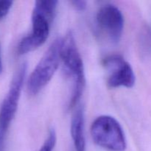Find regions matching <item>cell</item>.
<instances>
[{
	"label": "cell",
	"mask_w": 151,
	"mask_h": 151,
	"mask_svg": "<svg viewBox=\"0 0 151 151\" xmlns=\"http://www.w3.org/2000/svg\"><path fill=\"white\" fill-rule=\"evenodd\" d=\"M61 62L66 77L72 81V91L69 103V109L77 106L81 100L86 86L83 62L78 50L75 37L69 31L63 38Z\"/></svg>",
	"instance_id": "cell-1"
},
{
	"label": "cell",
	"mask_w": 151,
	"mask_h": 151,
	"mask_svg": "<svg viewBox=\"0 0 151 151\" xmlns=\"http://www.w3.org/2000/svg\"><path fill=\"white\" fill-rule=\"evenodd\" d=\"M62 42L63 38H57L52 43L29 75L27 86L30 95H36L54 76L61 61Z\"/></svg>",
	"instance_id": "cell-2"
},
{
	"label": "cell",
	"mask_w": 151,
	"mask_h": 151,
	"mask_svg": "<svg viewBox=\"0 0 151 151\" xmlns=\"http://www.w3.org/2000/svg\"><path fill=\"white\" fill-rule=\"evenodd\" d=\"M91 135L95 144L111 151L126 149L125 135L120 124L109 115L98 116L91 127Z\"/></svg>",
	"instance_id": "cell-3"
},
{
	"label": "cell",
	"mask_w": 151,
	"mask_h": 151,
	"mask_svg": "<svg viewBox=\"0 0 151 151\" xmlns=\"http://www.w3.org/2000/svg\"><path fill=\"white\" fill-rule=\"evenodd\" d=\"M27 68V63H24L16 71L10 83L8 92L0 108V151L4 150L7 131L17 111L21 92L26 77Z\"/></svg>",
	"instance_id": "cell-4"
},
{
	"label": "cell",
	"mask_w": 151,
	"mask_h": 151,
	"mask_svg": "<svg viewBox=\"0 0 151 151\" xmlns=\"http://www.w3.org/2000/svg\"><path fill=\"white\" fill-rule=\"evenodd\" d=\"M52 21L41 11L33 8L32 13V31L20 41L17 47L18 54H27L42 46L50 35V25Z\"/></svg>",
	"instance_id": "cell-5"
},
{
	"label": "cell",
	"mask_w": 151,
	"mask_h": 151,
	"mask_svg": "<svg viewBox=\"0 0 151 151\" xmlns=\"http://www.w3.org/2000/svg\"><path fill=\"white\" fill-rule=\"evenodd\" d=\"M103 65L108 72L107 84L109 88H131L136 81L133 68L120 55H111L103 60Z\"/></svg>",
	"instance_id": "cell-6"
},
{
	"label": "cell",
	"mask_w": 151,
	"mask_h": 151,
	"mask_svg": "<svg viewBox=\"0 0 151 151\" xmlns=\"http://www.w3.org/2000/svg\"><path fill=\"white\" fill-rule=\"evenodd\" d=\"M97 22L112 43H119L123 32L124 16L116 6L112 4L102 6L97 13Z\"/></svg>",
	"instance_id": "cell-7"
},
{
	"label": "cell",
	"mask_w": 151,
	"mask_h": 151,
	"mask_svg": "<svg viewBox=\"0 0 151 151\" xmlns=\"http://www.w3.org/2000/svg\"><path fill=\"white\" fill-rule=\"evenodd\" d=\"M70 131L75 151H86L84 111L81 106L78 107L72 115Z\"/></svg>",
	"instance_id": "cell-8"
},
{
	"label": "cell",
	"mask_w": 151,
	"mask_h": 151,
	"mask_svg": "<svg viewBox=\"0 0 151 151\" xmlns=\"http://www.w3.org/2000/svg\"><path fill=\"white\" fill-rule=\"evenodd\" d=\"M57 142V135L54 129H51L49 132L47 139L38 151H53Z\"/></svg>",
	"instance_id": "cell-9"
},
{
	"label": "cell",
	"mask_w": 151,
	"mask_h": 151,
	"mask_svg": "<svg viewBox=\"0 0 151 151\" xmlns=\"http://www.w3.org/2000/svg\"><path fill=\"white\" fill-rule=\"evenodd\" d=\"M13 3V1L10 0H0V19H3L7 16Z\"/></svg>",
	"instance_id": "cell-10"
},
{
	"label": "cell",
	"mask_w": 151,
	"mask_h": 151,
	"mask_svg": "<svg viewBox=\"0 0 151 151\" xmlns=\"http://www.w3.org/2000/svg\"><path fill=\"white\" fill-rule=\"evenodd\" d=\"M71 4H72L75 10L78 11H83L86 8L87 2L83 0H74V1H71Z\"/></svg>",
	"instance_id": "cell-11"
},
{
	"label": "cell",
	"mask_w": 151,
	"mask_h": 151,
	"mask_svg": "<svg viewBox=\"0 0 151 151\" xmlns=\"http://www.w3.org/2000/svg\"><path fill=\"white\" fill-rule=\"evenodd\" d=\"M3 66H2V62H1V53H0V74L2 72Z\"/></svg>",
	"instance_id": "cell-12"
}]
</instances>
